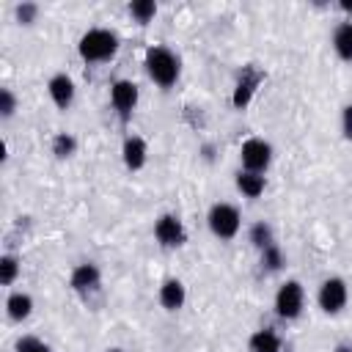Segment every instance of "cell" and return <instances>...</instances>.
<instances>
[{
    "label": "cell",
    "mask_w": 352,
    "mask_h": 352,
    "mask_svg": "<svg viewBox=\"0 0 352 352\" xmlns=\"http://www.w3.org/2000/svg\"><path fill=\"white\" fill-rule=\"evenodd\" d=\"M316 300H319V308H322L324 314H338V311L346 305V300H349V289H346V283H344L341 278H327V280L319 286Z\"/></svg>",
    "instance_id": "cell-6"
},
{
    "label": "cell",
    "mask_w": 352,
    "mask_h": 352,
    "mask_svg": "<svg viewBox=\"0 0 352 352\" xmlns=\"http://www.w3.org/2000/svg\"><path fill=\"white\" fill-rule=\"evenodd\" d=\"M286 352H289V349H286Z\"/></svg>",
    "instance_id": "cell-30"
},
{
    "label": "cell",
    "mask_w": 352,
    "mask_h": 352,
    "mask_svg": "<svg viewBox=\"0 0 352 352\" xmlns=\"http://www.w3.org/2000/svg\"><path fill=\"white\" fill-rule=\"evenodd\" d=\"M16 352H50V346L44 341H38L36 336H25L16 341Z\"/></svg>",
    "instance_id": "cell-23"
},
{
    "label": "cell",
    "mask_w": 352,
    "mask_h": 352,
    "mask_svg": "<svg viewBox=\"0 0 352 352\" xmlns=\"http://www.w3.org/2000/svg\"><path fill=\"white\" fill-rule=\"evenodd\" d=\"M30 311H33V297L25 294V292H14V294L6 300V314H8V319H14V322L28 319Z\"/></svg>",
    "instance_id": "cell-14"
},
{
    "label": "cell",
    "mask_w": 352,
    "mask_h": 352,
    "mask_svg": "<svg viewBox=\"0 0 352 352\" xmlns=\"http://www.w3.org/2000/svg\"><path fill=\"white\" fill-rule=\"evenodd\" d=\"M110 102L113 107L118 110V116L126 121L138 104V85L132 80H116L113 88H110Z\"/></svg>",
    "instance_id": "cell-8"
},
{
    "label": "cell",
    "mask_w": 352,
    "mask_h": 352,
    "mask_svg": "<svg viewBox=\"0 0 352 352\" xmlns=\"http://www.w3.org/2000/svg\"><path fill=\"white\" fill-rule=\"evenodd\" d=\"M236 190L248 198H258L264 192V176L253 170H239L236 173Z\"/></svg>",
    "instance_id": "cell-16"
},
{
    "label": "cell",
    "mask_w": 352,
    "mask_h": 352,
    "mask_svg": "<svg viewBox=\"0 0 352 352\" xmlns=\"http://www.w3.org/2000/svg\"><path fill=\"white\" fill-rule=\"evenodd\" d=\"M47 88H50L52 102H55L60 110H66V107L74 102V80H72L69 74H55Z\"/></svg>",
    "instance_id": "cell-11"
},
{
    "label": "cell",
    "mask_w": 352,
    "mask_h": 352,
    "mask_svg": "<svg viewBox=\"0 0 352 352\" xmlns=\"http://www.w3.org/2000/svg\"><path fill=\"white\" fill-rule=\"evenodd\" d=\"M187 300V292H184V283L179 278H168L162 286H160V302L165 311H179Z\"/></svg>",
    "instance_id": "cell-13"
},
{
    "label": "cell",
    "mask_w": 352,
    "mask_h": 352,
    "mask_svg": "<svg viewBox=\"0 0 352 352\" xmlns=\"http://www.w3.org/2000/svg\"><path fill=\"white\" fill-rule=\"evenodd\" d=\"M146 72L160 88H170L179 80V58L168 47H148L146 50Z\"/></svg>",
    "instance_id": "cell-2"
},
{
    "label": "cell",
    "mask_w": 352,
    "mask_h": 352,
    "mask_svg": "<svg viewBox=\"0 0 352 352\" xmlns=\"http://www.w3.org/2000/svg\"><path fill=\"white\" fill-rule=\"evenodd\" d=\"M261 82V72H256V69H245L242 72V77H239V82H236V88H234V96H231V102H234V107H245L248 102H250V96L256 94V85Z\"/></svg>",
    "instance_id": "cell-10"
},
{
    "label": "cell",
    "mask_w": 352,
    "mask_h": 352,
    "mask_svg": "<svg viewBox=\"0 0 352 352\" xmlns=\"http://www.w3.org/2000/svg\"><path fill=\"white\" fill-rule=\"evenodd\" d=\"M99 280H102V272H99V267L91 264V261L77 264V267L72 270V278H69V283H72L74 292H94V289L99 286Z\"/></svg>",
    "instance_id": "cell-9"
},
{
    "label": "cell",
    "mask_w": 352,
    "mask_h": 352,
    "mask_svg": "<svg viewBox=\"0 0 352 352\" xmlns=\"http://www.w3.org/2000/svg\"><path fill=\"white\" fill-rule=\"evenodd\" d=\"M107 352H124V349H118V346H113V349H107Z\"/></svg>",
    "instance_id": "cell-29"
},
{
    "label": "cell",
    "mask_w": 352,
    "mask_h": 352,
    "mask_svg": "<svg viewBox=\"0 0 352 352\" xmlns=\"http://www.w3.org/2000/svg\"><path fill=\"white\" fill-rule=\"evenodd\" d=\"M239 212L236 206L231 204H214L206 214V223H209V231L217 236V239H234L236 231H239Z\"/></svg>",
    "instance_id": "cell-3"
},
{
    "label": "cell",
    "mask_w": 352,
    "mask_h": 352,
    "mask_svg": "<svg viewBox=\"0 0 352 352\" xmlns=\"http://www.w3.org/2000/svg\"><path fill=\"white\" fill-rule=\"evenodd\" d=\"M336 352H352V346H346V344H338V346H336Z\"/></svg>",
    "instance_id": "cell-28"
},
{
    "label": "cell",
    "mask_w": 352,
    "mask_h": 352,
    "mask_svg": "<svg viewBox=\"0 0 352 352\" xmlns=\"http://www.w3.org/2000/svg\"><path fill=\"white\" fill-rule=\"evenodd\" d=\"M146 154H148V148H146V140H143V138L132 135V138L124 140L121 157H124V165H126L129 170H140V168L146 165Z\"/></svg>",
    "instance_id": "cell-12"
},
{
    "label": "cell",
    "mask_w": 352,
    "mask_h": 352,
    "mask_svg": "<svg viewBox=\"0 0 352 352\" xmlns=\"http://www.w3.org/2000/svg\"><path fill=\"white\" fill-rule=\"evenodd\" d=\"M129 14H132L140 25H146V22L154 19V14H157V3H154V0H135V3H129Z\"/></svg>",
    "instance_id": "cell-19"
},
{
    "label": "cell",
    "mask_w": 352,
    "mask_h": 352,
    "mask_svg": "<svg viewBox=\"0 0 352 352\" xmlns=\"http://www.w3.org/2000/svg\"><path fill=\"white\" fill-rule=\"evenodd\" d=\"M16 275H19V261H16V256H3L0 258V283L3 286H11L14 280H16Z\"/></svg>",
    "instance_id": "cell-21"
},
{
    "label": "cell",
    "mask_w": 352,
    "mask_h": 352,
    "mask_svg": "<svg viewBox=\"0 0 352 352\" xmlns=\"http://www.w3.org/2000/svg\"><path fill=\"white\" fill-rule=\"evenodd\" d=\"M14 110H16V96L11 94V88H3L0 91V113H3V118H11Z\"/></svg>",
    "instance_id": "cell-24"
},
{
    "label": "cell",
    "mask_w": 352,
    "mask_h": 352,
    "mask_svg": "<svg viewBox=\"0 0 352 352\" xmlns=\"http://www.w3.org/2000/svg\"><path fill=\"white\" fill-rule=\"evenodd\" d=\"M261 264H264V270L278 272V270L283 267V253H280V248H278V245L264 248V250H261Z\"/></svg>",
    "instance_id": "cell-22"
},
{
    "label": "cell",
    "mask_w": 352,
    "mask_h": 352,
    "mask_svg": "<svg viewBox=\"0 0 352 352\" xmlns=\"http://www.w3.org/2000/svg\"><path fill=\"white\" fill-rule=\"evenodd\" d=\"M250 352H280V338L270 327L256 330L250 336Z\"/></svg>",
    "instance_id": "cell-17"
},
{
    "label": "cell",
    "mask_w": 352,
    "mask_h": 352,
    "mask_svg": "<svg viewBox=\"0 0 352 352\" xmlns=\"http://www.w3.org/2000/svg\"><path fill=\"white\" fill-rule=\"evenodd\" d=\"M36 14H38V6H36V3H22V6H16V19H19L22 25H30V22L36 19Z\"/></svg>",
    "instance_id": "cell-25"
},
{
    "label": "cell",
    "mask_w": 352,
    "mask_h": 352,
    "mask_svg": "<svg viewBox=\"0 0 352 352\" xmlns=\"http://www.w3.org/2000/svg\"><path fill=\"white\" fill-rule=\"evenodd\" d=\"M250 242H253L258 250L275 245V242H272V228H270L267 223H253V226H250Z\"/></svg>",
    "instance_id": "cell-20"
},
{
    "label": "cell",
    "mask_w": 352,
    "mask_h": 352,
    "mask_svg": "<svg viewBox=\"0 0 352 352\" xmlns=\"http://www.w3.org/2000/svg\"><path fill=\"white\" fill-rule=\"evenodd\" d=\"M341 8L344 11H352V0H341Z\"/></svg>",
    "instance_id": "cell-27"
},
{
    "label": "cell",
    "mask_w": 352,
    "mask_h": 352,
    "mask_svg": "<svg viewBox=\"0 0 352 352\" xmlns=\"http://www.w3.org/2000/svg\"><path fill=\"white\" fill-rule=\"evenodd\" d=\"M302 302H305L302 286L297 280H286L275 294V314L280 319H297L302 314Z\"/></svg>",
    "instance_id": "cell-4"
},
{
    "label": "cell",
    "mask_w": 352,
    "mask_h": 352,
    "mask_svg": "<svg viewBox=\"0 0 352 352\" xmlns=\"http://www.w3.org/2000/svg\"><path fill=\"white\" fill-rule=\"evenodd\" d=\"M154 236L162 248H179L187 242V231L176 214H160L154 223Z\"/></svg>",
    "instance_id": "cell-7"
},
{
    "label": "cell",
    "mask_w": 352,
    "mask_h": 352,
    "mask_svg": "<svg viewBox=\"0 0 352 352\" xmlns=\"http://www.w3.org/2000/svg\"><path fill=\"white\" fill-rule=\"evenodd\" d=\"M341 129H344V138L352 140V104H346L341 113Z\"/></svg>",
    "instance_id": "cell-26"
},
{
    "label": "cell",
    "mask_w": 352,
    "mask_h": 352,
    "mask_svg": "<svg viewBox=\"0 0 352 352\" xmlns=\"http://www.w3.org/2000/svg\"><path fill=\"white\" fill-rule=\"evenodd\" d=\"M118 50V36L107 28H91L88 33L80 36L77 52L85 63H99V60H110Z\"/></svg>",
    "instance_id": "cell-1"
},
{
    "label": "cell",
    "mask_w": 352,
    "mask_h": 352,
    "mask_svg": "<svg viewBox=\"0 0 352 352\" xmlns=\"http://www.w3.org/2000/svg\"><path fill=\"white\" fill-rule=\"evenodd\" d=\"M239 157H242L245 170L261 173V170H267L270 162H272V146H270L267 140H261V138H250V140L242 143Z\"/></svg>",
    "instance_id": "cell-5"
},
{
    "label": "cell",
    "mask_w": 352,
    "mask_h": 352,
    "mask_svg": "<svg viewBox=\"0 0 352 352\" xmlns=\"http://www.w3.org/2000/svg\"><path fill=\"white\" fill-rule=\"evenodd\" d=\"M77 151V140H74V135H69V132H58L55 138H52V154L58 157V160H66V157H72Z\"/></svg>",
    "instance_id": "cell-18"
},
{
    "label": "cell",
    "mask_w": 352,
    "mask_h": 352,
    "mask_svg": "<svg viewBox=\"0 0 352 352\" xmlns=\"http://www.w3.org/2000/svg\"><path fill=\"white\" fill-rule=\"evenodd\" d=\"M333 50H336V55L341 60L352 63V22H344V25L336 28V33H333Z\"/></svg>",
    "instance_id": "cell-15"
}]
</instances>
